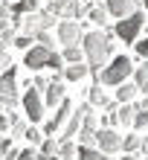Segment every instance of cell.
I'll list each match as a JSON object with an SVG mask.
<instances>
[{"label": "cell", "mask_w": 148, "mask_h": 160, "mask_svg": "<svg viewBox=\"0 0 148 160\" xmlns=\"http://www.w3.org/2000/svg\"><path fill=\"white\" fill-rule=\"evenodd\" d=\"M0 96H17V70L6 67L0 73Z\"/></svg>", "instance_id": "cell-14"}, {"label": "cell", "mask_w": 148, "mask_h": 160, "mask_svg": "<svg viewBox=\"0 0 148 160\" xmlns=\"http://www.w3.org/2000/svg\"><path fill=\"white\" fill-rule=\"evenodd\" d=\"M87 111H90V102H81V105L73 108V114H70V119H67V125L61 128V140H58V143H64V140H76V137H79L81 125H84Z\"/></svg>", "instance_id": "cell-7"}, {"label": "cell", "mask_w": 148, "mask_h": 160, "mask_svg": "<svg viewBox=\"0 0 148 160\" xmlns=\"http://www.w3.org/2000/svg\"><path fill=\"white\" fill-rule=\"evenodd\" d=\"M81 50H84V61L93 76H99L102 70L110 64V52H113V41L107 38L105 32H87L84 38H81Z\"/></svg>", "instance_id": "cell-1"}, {"label": "cell", "mask_w": 148, "mask_h": 160, "mask_svg": "<svg viewBox=\"0 0 148 160\" xmlns=\"http://www.w3.org/2000/svg\"><path fill=\"white\" fill-rule=\"evenodd\" d=\"M35 38H29V35H15V47H21V50H32Z\"/></svg>", "instance_id": "cell-31"}, {"label": "cell", "mask_w": 148, "mask_h": 160, "mask_svg": "<svg viewBox=\"0 0 148 160\" xmlns=\"http://www.w3.org/2000/svg\"><path fill=\"white\" fill-rule=\"evenodd\" d=\"M87 15H90V21H93V23H99V26H105V23H107V18H110L105 6H93Z\"/></svg>", "instance_id": "cell-25"}, {"label": "cell", "mask_w": 148, "mask_h": 160, "mask_svg": "<svg viewBox=\"0 0 148 160\" xmlns=\"http://www.w3.org/2000/svg\"><path fill=\"white\" fill-rule=\"evenodd\" d=\"M76 152H79V148H76V143H73V140L58 143V157H61V160H73V157H76Z\"/></svg>", "instance_id": "cell-24"}, {"label": "cell", "mask_w": 148, "mask_h": 160, "mask_svg": "<svg viewBox=\"0 0 148 160\" xmlns=\"http://www.w3.org/2000/svg\"><path fill=\"white\" fill-rule=\"evenodd\" d=\"M81 38H84V32H81V26L76 21H61L58 23V41L64 47H79Z\"/></svg>", "instance_id": "cell-10"}, {"label": "cell", "mask_w": 148, "mask_h": 160, "mask_svg": "<svg viewBox=\"0 0 148 160\" xmlns=\"http://www.w3.org/2000/svg\"><path fill=\"white\" fill-rule=\"evenodd\" d=\"M9 119H12V128H9V131H12V140H21L23 134H26V128H29V125H26V119H21V117H9Z\"/></svg>", "instance_id": "cell-23"}, {"label": "cell", "mask_w": 148, "mask_h": 160, "mask_svg": "<svg viewBox=\"0 0 148 160\" xmlns=\"http://www.w3.org/2000/svg\"><path fill=\"white\" fill-rule=\"evenodd\" d=\"M70 114H73V102L64 96L61 99V105L55 108V114H52V119H47V125H44V137H52L55 131H61L64 125H67V119H70Z\"/></svg>", "instance_id": "cell-9"}, {"label": "cell", "mask_w": 148, "mask_h": 160, "mask_svg": "<svg viewBox=\"0 0 148 160\" xmlns=\"http://www.w3.org/2000/svg\"><path fill=\"white\" fill-rule=\"evenodd\" d=\"M21 105H23V111H26V117H29V122H41V119H44L47 105H44L41 90H35L32 84H26V90H23V96H21Z\"/></svg>", "instance_id": "cell-6"}, {"label": "cell", "mask_w": 148, "mask_h": 160, "mask_svg": "<svg viewBox=\"0 0 148 160\" xmlns=\"http://www.w3.org/2000/svg\"><path fill=\"white\" fill-rule=\"evenodd\" d=\"M47 84H50V79L38 73V76H35V82H32V88H35V90H47Z\"/></svg>", "instance_id": "cell-34"}, {"label": "cell", "mask_w": 148, "mask_h": 160, "mask_svg": "<svg viewBox=\"0 0 148 160\" xmlns=\"http://www.w3.org/2000/svg\"><path fill=\"white\" fill-rule=\"evenodd\" d=\"M96 148L99 152H105L107 157L122 152V134H119L116 128H99L96 131Z\"/></svg>", "instance_id": "cell-8"}, {"label": "cell", "mask_w": 148, "mask_h": 160, "mask_svg": "<svg viewBox=\"0 0 148 160\" xmlns=\"http://www.w3.org/2000/svg\"><path fill=\"white\" fill-rule=\"evenodd\" d=\"M134 128H136V134H140V131H148V111H136Z\"/></svg>", "instance_id": "cell-29"}, {"label": "cell", "mask_w": 148, "mask_h": 160, "mask_svg": "<svg viewBox=\"0 0 148 160\" xmlns=\"http://www.w3.org/2000/svg\"><path fill=\"white\" fill-rule=\"evenodd\" d=\"M145 160H148V157H145Z\"/></svg>", "instance_id": "cell-43"}, {"label": "cell", "mask_w": 148, "mask_h": 160, "mask_svg": "<svg viewBox=\"0 0 148 160\" xmlns=\"http://www.w3.org/2000/svg\"><path fill=\"white\" fill-rule=\"evenodd\" d=\"M64 76H58V73H55V76L50 79V84H47V90H44V105L47 108H58L61 105V99H64Z\"/></svg>", "instance_id": "cell-11"}, {"label": "cell", "mask_w": 148, "mask_h": 160, "mask_svg": "<svg viewBox=\"0 0 148 160\" xmlns=\"http://www.w3.org/2000/svg\"><path fill=\"white\" fill-rule=\"evenodd\" d=\"M3 29H9V21H3V18H0V32Z\"/></svg>", "instance_id": "cell-39"}, {"label": "cell", "mask_w": 148, "mask_h": 160, "mask_svg": "<svg viewBox=\"0 0 148 160\" xmlns=\"http://www.w3.org/2000/svg\"><path fill=\"white\" fill-rule=\"evenodd\" d=\"M23 67L26 70H44V67H50L52 73H64V67H67V64H64V58L55 50H47V47H41V44H35L32 50H26L23 52Z\"/></svg>", "instance_id": "cell-2"}, {"label": "cell", "mask_w": 148, "mask_h": 160, "mask_svg": "<svg viewBox=\"0 0 148 160\" xmlns=\"http://www.w3.org/2000/svg\"><path fill=\"white\" fill-rule=\"evenodd\" d=\"M142 26H145V15L136 9L131 18H125V21H116L113 35H116V38H122V44H136V38H140V32H142Z\"/></svg>", "instance_id": "cell-4"}, {"label": "cell", "mask_w": 148, "mask_h": 160, "mask_svg": "<svg viewBox=\"0 0 148 160\" xmlns=\"http://www.w3.org/2000/svg\"><path fill=\"white\" fill-rule=\"evenodd\" d=\"M140 152L148 157V134H142V143H140Z\"/></svg>", "instance_id": "cell-36"}, {"label": "cell", "mask_w": 148, "mask_h": 160, "mask_svg": "<svg viewBox=\"0 0 148 160\" xmlns=\"http://www.w3.org/2000/svg\"><path fill=\"white\" fill-rule=\"evenodd\" d=\"M55 23H58V18L52 12H32V15L21 18V29H23V35H29V38H35L38 32H50Z\"/></svg>", "instance_id": "cell-5"}, {"label": "cell", "mask_w": 148, "mask_h": 160, "mask_svg": "<svg viewBox=\"0 0 148 160\" xmlns=\"http://www.w3.org/2000/svg\"><path fill=\"white\" fill-rule=\"evenodd\" d=\"M136 55H140V58H148V35H145V38H136Z\"/></svg>", "instance_id": "cell-32"}, {"label": "cell", "mask_w": 148, "mask_h": 160, "mask_svg": "<svg viewBox=\"0 0 148 160\" xmlns=\"http://www.w3.org/2000/svg\"><path fill=\"white\" fill-rule=\"evenodd\" d=\"M134 84H136V90L145 93V99H148V61L140 64V67H134Z\"/></svg>", "instance_id": "cell-17"}, {"label": "cell", "mask_w": 148, "mask_h": 160, "mask_svg": "<svg viewBox=\"0 0 148 160\" xmlns=\"http://www.w3.org/2000/svg\"><path fill=\"white\" fill-rule=\"evenodd\" d=\"M9 128H12V119H9L6 114H0V134H6Z\"/></svg>", "instance_id": "cell-35"}, {"label": "cell", "mask_w": 148, "mask_h": 160, "mask_svg": "<svg viewBox=\"0 0 148 160\" xmlns=\"http://www.w3.org/2000/svg\"><path fill=\"white\" fill-rule=\"evenodd\" d=\"M136 93H140V90H136V84L122 82V84L116 88V102H119V105H131V99L136 96Z\"/></svg>", "instance_id": "cell-16"}, {"label": "cell", "mask_w": 148, "mask_h": 160, "mask_svg": "<svg viewBox=\"0 0 148 160\" xmlns=\"http://www.w3.org/2000/svg\"><path fill=\"white\" fill-rule=\"evenodd\" d=\"M9 47H15V29L12 26L0 32V52H9Z\"/></svg>", "instance_id": "cell-26"}, {"label": "cell", "mask_w": 148, "mask_h": 160, "mask_svg": "<svg viewBox=\"0 0 148 160\" xmlns=\"http://www.w3.org/2000/svg\"><path fill=\"white\" fill-rule=\"evenodd\" d=\"M23 137L29 140V146H41V143H44V131H38L35 125H29V128H26V134H23Z\"/></svg>", "instance_id": "cell-28"}, {"label": "cell", "mask_w": 148, "mask_h": 160, "mask_svg": "<svg viewBox=\"0 0 148 160\" xmlns=\"http://www.w3.org/2000/svg\"><path fill=\"white\" fill-rule=\"evenodd\" d=\"M6 64H9V52H0V73L6 70Z\"/></svg>", "instance_id": "cell-37"}, {"label": "cell", "mask_w": 148, "mask_h": 160, "mask_svg": "<svg viewBox=\"0 0 148 160\" xmlns=\"http://www.w3.org/2000/svg\"><path fill=\"white\" fill-rule=\"evenodd\" d=\"M140 143H142V134H125V137H122V152H125V154L140 152Z\"/></svg>", "instance_id": "cell-21"}, {"label": "cell", "mask_w": 148, "mask_h": 160, "mask_svg": "<svg viewBox=\"0 0 148 160\" xmlns=\"http://www.w3.org/2000/svg\"><path fill=\"white\" fill-rule=\"evenodd\" d=\"M87 102H90L93 108H105L107 102H110V99L105 96V90H102V84H99V82L93 84V88H90V93H87Z\"/></svg>", "instance_id": "cell-18"}, {"label": "cell", "mask_w": 148, "mask_h": 160, "mask_svg": "<svg viewBox=\"0 0 148 160\" xmlns=\"http://www.w3.org/2000/svg\"><path fill=\"white\" fill-rule=\"evenodd\" d=\"M128 76H134V61L128 58V55H116V58L96 76V82L99 84H116V88H119Z\"/></svg>", "instance_id": "cell-3"}, {"label": "cell", "mask_w": 148, "mask_h": 160, "mask_svg": "<svg viewBox=\"0 0 148 160\" xmlns=\"http://www.w3.org/2000/svg\"><path fill=\"white\" fill-rule=\"evenodd\" d=\"M96 108L90 105V111H87V117H84V125H81V131H79V146H90V148H96Z\"/></svg>", "instance_id": "cell-12"}, {"label": "cell", "mask_w": 148, "mask_h": 160, "mask_svg": "<svg viewBox=\"0 0 148 160\" xmlns=\"http://www.w3.org/2000/svg\"><path fill=\"white\" fill-rule=\"evenodd\" d=\"M122 160H142V157H136V154H125Z\"/></svg>", "instance_id": "cell-40"}, {"label": "cell", "mask_w": 148, "mask_h": 160, "mask_svg": "<svg viewBox=\"0 0 148 160\" xmlns=\"http://www.w3.org/2000/svg\"><path fill=\"white\" fill-rule=\"evenodd\" d=\"M90 73V67H87V61H81V64H67V67H64V73L61 76L67 79V82H81Z\"/></svg>", "instance_id": "cell-15"}, {"label": "cell", "mask_w": 148, "mask_h": 160, "mask_svg": "<svg viewBox=\"0 0 148 160\" xmlns=\"http://www.w3.org/2000/svg\"><path fill=\"white\" fill-rule=\"evenodd\" d=\"M105 9H107V15H110V18H116V21H125V18H131V15L136 12V3H134V0H107Z\"/></svg>", "instance_id": "cell-13"}, {"label": "cell", "mask_w": 148, "mask_h": 160, "mask_svg": "<svg viewBox=\"0 0 148 160\" xmlns=\"http://www.w3.org/2000/svg\"><path fill=\"white\" fill-rule=\"evenodd\" d=\"M35 41H38L41 47H47V50H52V44H55L50 32H38V35H35Z\"/></svg>", "instance_id": "cell-33"}, {"label": "cell", "mask_w": 148, "mask_h": 160, "mask_svg": "<svg viewBox=\"0 0 148 160\" xmlns=\"http://www.w3.org/2000/svg\"><path fill=\"white\" fill-rule=\"evenodd\" d=\"M134 3H142V6H145V9H148V0H134Z\"/></svg>", "instance_id": "cell-41"}, {"label": "cell", "mask_w": 148, "mask_h": 160, "mask_svg": "<svg viewBox=\"0 0 148 160\" xmlns=\"http://www.w3.org/2000/svg\"><path fill=\"white\" fill-rule=\"evenodd\" d=\"M61 58H64V64H81V61H84V50H81V44L79 47H64Z\"/></svg>", "instance_id": "cell-19"}, {"label": "cell", "mask_w": 148, "mask_h": 160, "mask_svg": "<svg viewBox=\"0 0 148 160\" xmlns=\"http://www.w3.org/2000/svg\"><path fill=\"white\" fill-rule=\"evenodd\" d=\"M38 152H41V154H58V140L44 137V143L38 146Z\"/></svg>", "instance_id": "cell-27"}, {"label": "cell", "mask_w": 148, "mask_h": 160, "mask_svg": "<svg viewBox=\"0 0 148 160\" xmlns=\"http://www.w3.org/2000/svg\"><path fill=\"white\" fill-rule=\"evenodd\" d=\"M35 160H61V157H58V154H41V152H38V157H35Z\"/></svg>", "instance_id": "cell-38"}, {"label": "cell", "mask_w": 148, "mask_h": 160, "mask_svg": "<svg viewBox=\"0 0 148 160\" xmlns=\"http://www.w3.org/2000/svg\"><path fill=\"white\" fill-rule=\"evenodd\" d=\"M145 32H148V18H145Z\"/></svg>", "instance_id": "cell-42"}, {"label": "cell", "mask_w": 148, "mask_h": 160, "mask_svg": "<svg viewBox=\"0 0 148 160\" xmlns=\"http://www.w3.org/2000/svg\"><path fill=\"white\" fill-rule=\"evenodd\" d=\"M134 117H136V108L134 105H122L116 111V122L119 125H134Z\"/></svg>", "instance_id": "cell-22"}, {"label": "cell", "mask_w": 148, "mask_h": 160, "mask_svg": "<svg viewBox=\"0 0 148 160\" xmlns=\"http://www.w3.org/2000/svg\"><path fill=\"white\" fill-rule=\"evenodd\" d=\"M35 157H38V148H35V146L17 148V160H35Z\"/></svg>", "instance_id": "cell-30"}, {"label": "cell", "mask_w": 148, "mask_h": 160, "mask_svg": "<svg viewBox=\"0 0 148 160\" xmlns=\"http://www.w3.org/2000/svg\"><path fill=\"white\" fill-rule=\"evenodd\" d=\"M76 157H79V160H110L105 152H99V148H90V146H79Z\"/></svg>", "instance_id": "cell-20"}]
</instances>
